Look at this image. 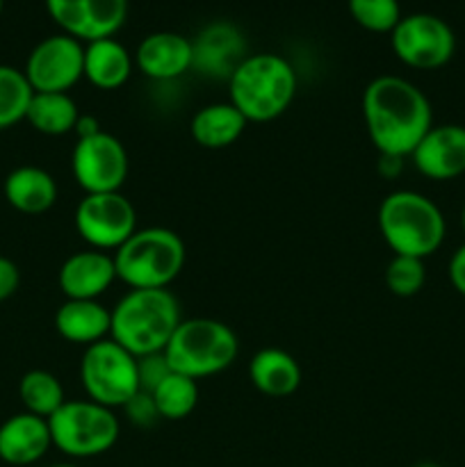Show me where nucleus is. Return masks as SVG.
I'll use <instances>...</instances> for the list:
<instances>
[{
	"label": "nucleus",
	"mask_w": 465,
	"mask_h": 467,
	"mask_svg": "<svg viewBox=\"0 0 465 467\" xmlns=\"http://www.w3.org/2000/svg\"><path fill=\"white\" fill-rule=\"evenodd\" d=\"M249 379L260 395L283 400L299 390L301 368L292 354L276 347H267L251 358Z\"/></svg>",
	"instance_id": "23"
},
{
	"label": "nucleus",
	"mask_w": 465,
	"mask_h": 467,
	"mask_svg": "<svg viewBox=\"0 0 465 467\" xmlns=\"http://www.w3.org/2000/svg\"><path fill=\"white\" fill-rule=\"evenodd\" d=\"M35 96L23 68L0 64V130L26 121L27 108Z\"/></svg>",
	"instance_id": "27"
},
{
	"label": "nucleus",
	"mask_w": 465,
	"mask_h": 467,
	"mask_svg": "<svg viewBox=\"0 0 465 467\" xmlns=\"http://www.w3.org/2000/svg\"><path fill=\"white\" fill-rule=\"evenodd\" d=\"M80 383L87 400L108 409H123L140 392L137 356L108 337L87 347L80 358Z\"/></svg>",
	"instance_id": "8"
},
{
	"label": "nucleus",
	"mask_w": 465,
	"mask_h": 467,
	"mask_svg": "<svg viewBox=\"0 0 465 467\" xmlns=\"http://www.w3.org/2000/svg\"><path fill=\"white\" fill-rule=\"evenodd\" d=\"M103 130V128H100V123H98V119L96 117H91V114H80V119H78V123H76V135H78V140H85V137H91V135H98V132Z\"/></svg>",
	"instance_id": "34"
},
{
	"label": "nucleus",
	"mask_w": 465,
	"mask_h": 467,
	"mask_svg": "<svg viewBox=\"0 0 465 467\" xmlns=\"http://www.w3.org/2000/svg\"><path fill=\"white\" fill-rule=\"evenodd\" d=\"M413 467H442V465L431 463V461H424V463H418V465H413Z\"/></svg>",
	"instance_id": "36"
},
{
	"label": "nucleus",
	"mask_w": 465,
	"mask_h": 467,
	"mask_svg": "<svg viewBox=\"0 0 465 467\" xmlns=\"http://www.w3.org/2000/svg\"><path fill=\"white\" fill-rule=\"evenodd\" d=\"M112 310L100 301L67 299L55 313V328L71 345L87 347L109 337Z\"/></svg>",
	"instance_id": "20"
},
{
	"label": "nucleus",
	"mask_w": 465,
	"mask_h": 467,
	"mask_svg": "<svg viewBox=\"0 0 465 467\" xmlns=\"http://www.w3.org/2000/svg\"><path fill=\"white\" fill-rule=\"evenodd\" d=\"M23 73L35 94H68L85 78V44L64 32L46 36L30 50Z\"/></svg>",
	"instance_id": "12"
},
{
	"label": "nucleus",
	"mask_w": 465,
	"mask_h": 467,
	"mask_svg": "<svg viewBox=\"0 0 465 467\" xmlns=\"http://www.w3.org/2000/svg\"><path fill=\"white\" fill-rule=\"evenodd\" d=\"M3 9H5V0H0V14H3Z\"/></svg>",
	"instance_id": "39"
},
{
	"label": "nucleus",
	"mask_w": 465,
	"mask_h": 467,
	"mask_svg": "<svg viewBox=\"0 0 465 467\" xmlns=\"http://www.w3.org/2000/svg\"><path fill=\"white\" fill-rule=\"evenodd\" d=\"M415 169L429 181H454L465 173V126L433 123L410 153Z\"/></svg>",
	"instance_id": "14"
},
{
	"label": "nucleus",
	"mask_w": 465,
	"mask_h": 467,
	"mask_svg": "<svg viewBox=\"0 0 465 467\" xmlns=\"http://www.w3.org/2000/svg\"><path fill=\"white\" fill-rule=\"evenodd\" d=\"M427 283V267L424 260L410 255H392L386 267V285L395 296L408 299L415 296Z\"/></svg>",
	"instance_id": "29"
},
{
	"label": "nucleus",
	"mask_w": 465,
	"mask_h": 467,
	"mask_svg": "<svg viewBox=\"0 0 465 467\" xmlns=\"http://www.w3.org/2000/svg\"><path fill=\"white\" fill-rule=\"evenodd\" d=\"M447 274H450L451 287L465 299V244H460L451 254L450 265H447Z\"/></svg>",
	"instance_id": "33"
},
{
	"label": "nucleus",
	"mask_w": 465,
	"mask_h": 467,
	"mask_svg": "<svg viewBox=\"0 0 465 467\" xmlns=\"http://www.w3.org/2000/svg\"><path fill=\"white\" fill-rule=\"evenodd\" d=\"M404 171V158H397V155H381V162H378V173L386 178H397Z\"/></svg>",
	"instance_id": "35"
},
{
	"label": "nucleus",
	"mask_w": 465,
	"mask_h": 467,
	"mask_svg": "<svg viewBox=\"0 0 465 467\" xmlns=\"http://www.w3.org/2000/svg\"><path fill=\"white\" fill-rule=\"evenodd\" d=\"M53 447L48 420L27 410L12 415L0 424V461L14 467L36 463Z\"/></svg>",
	"instance_id": "17"
},
{
	"label": "nucleus",
	"mask_w": 465,
	"mask_h": 467,
	"mask_svg": "<svg viewBox=\"0 0 465 467\" xmlns=\"http://www.w3.org/2000/svg\"><path fill=\"white\" fill-rule=\"evenodd\" d=\"M392 53L401 64L418 71H436L450 64L456 53V35L447 21L436 14L401 16L390 32Z\"/></svg>",
	"instance_id": "9"
},
{
	"label": "nucleus",
	"mask_w": 465,
	"mask_h": 467,
	"mask_svg": "<svg viewBox=\"0 0 465 467\" xmlns=\"http://www.w3.org/2000/svg\"><path fill=\"white\" fill-rule=\"evenodd\" d=\"M48 467H80V465H73V463H57V465H48Z\"/></svg>",
	"instance_id": "38"
},
{
	"label": "nucleus",
	"mask_w": 465,
	"mask_h": 467,
	"mask_svg": "<svg viewBox=\"0 0 465 467\" xmlns=\"http://www.w3.org/2000/svg\"><path fill=\"white\" fill-rule=\"evenodd\" d=\"M246 126H249V121L231 100L208 103L191 117L190 135L201 149L222 150L235 144L244 135Z\"/></svg>",
	"instance_id": "22"
},
{
	"label": "nucleus",
	"mask_w": 465,
	"mask_h": 467,
	"mask_svg": "<svg viewBox=\"0 0 465 467\" xmlns=\"http://www.w3.org/2000/svg\"><path fill=\"white\" fill-rule=\"evenodd\" d=\"M18 285H21V272H18L16 263L0 255V304L16 295Z\"/></svg>",
	"instance_id": "32"
},
{
	"label": "nucleus",
	"mask_w": 465,
	"mask_h": 467,
	"mask_svg": "<svg viewBox=\"0 0 465 467\" xmlns=\"http://www.w3.org/2000/svg\"><path fill=\"white\" fill-rule=\"evenodd\" d=\"M349 14L363 30L390 35L401 21L399 0H349Z\"/></svg>",
	"instance_id": "28"
},
{
	"label": "nucleus",
	"mask_w": 465,
	"mask_h": 467,
	"mask_svg": "<svg viewBox=\"0 0 465 467\" xmlns=\"http://www.w3.org/2000/svg\"><path fill=\"white\" fill-rule=\"evenodd\" d=\"M296 71L283 55H246L228 78V100L249 123H267L287 112L296 96Z\"/></svg>",
	"instance_id": "2"
},
{
	"label": "nucleus",
	"mask_w": 465,
	"mask_h": 467,
	"mask_svg": "<svg viewBox=\"0 0 465 467\" xmlns=\"http://www.w3.org/2000/svg\"><path fill=\"white\" fill-rule=\"evenodd\" d=\"M363 119L378 153L406 160L433 126V109L427 94L410 80L378 76L365 87Z\"/></svg>",
	"instance_id": "1"
},
{
	"label": "nucleus",
	"mask_w": 465,
	"mask_h": 467,
	"mask_svg": "<svg viewBox=\"0 0 465 467\" xmlns=\"http://www.w3.org/2000/svg\"><path fill=\"white\" fill-rule=\"evenodd\" d=\"M78 119H80V109L71 94H35L26 114V121L36 132L48 137H62L73 132Z\"/></svg>",
	"instance_id": "24"
},
{
	"label": "nucleus",
	"mask_w": 465,
	"mask_h": 467,
	"mask_svg": "<svg viewBox=\"0 0 465 467\" xmlns=\"http://www.w3.org/2000/svg\"><path fill=\"white\" fill-rule=\"evenodd\" d=\"M46 12L59 32L73 39H109L117 35L128 18V0H44Z\"/></svg>",
	"instance_id": "13"
},
{
	"label": "nucleus",
	"mask_w": 465,
	"mask_h": 467,
	"mask_svg": "<svg viewBox=\"0 0 465 467\" xmlns=\"http://www.w3.org/2000/svg\"><path fill=\"white\" fill-rule=\"evenodd\" d=\"M460 226H463V233H465V203H463V210H460Z\"/></svg>",
	"instance_id": "37"
},
{
	"label": "nucleus",
	"mask_w": 465,
	"mask_h": 467,
	"mask_svg": "<svg viewBox=\"0 0 465 467\" xmlns=\"http://www.w3.org/2000/svg\"><path fill=\"white\" fill-rule=\"evenodd\" d=\"M171 372L201 381L222 374L235 363L240 340L228 324L212 317H191L178 324L162 351Z\"/></svg>",
	"instance_id": "6"
},
{
	"label": "nucleus",
	"mask_w": 465,
	"mask_h": 467,
	"mask_svg": "<svg viewBox=\"0 0 465 467\" xmlns=\"http://www.w3.org/2000/svg\"><path fill=\"white\" fill-rule=\"evenodd\" d=\"M117 281L112 254L82 249L68 255L57 274V285L67 299L98 301Z\"/></svg>",
	"instance_id": "15"
},
{
	"label": "nucleus",
	"mask_w": 465,
	"mask_h": 467,
	"mask_svg": "<svg viewBox=\"0 0 465 467\" xmlns=\"http://www.w3.org/2000/svg\"><path fill=\"white\" fill-rule=\"evenodd\" d=\"M73 223L89 249L114 254L137 231V210L121 192L85 194L76 205Z\"/></svg>",
	"instance_id": "10"
},
{
	"label": "nucleus",
	"mask_w": 465,
	"mask_h": 467,
	"mask_svg": "<svg viewBox=\"0 0 465 467\" xmlns=\"http://www.w3.org/2000/svg\"><path fill=\"white\" fill-rule=\"evenodd\" d=\"M55 450L68 459H96L108 454L119 441L121 422L108 406L91 400H67L48 418Z\"/></svg>",
	"instance_id": "7"
},
{
	"label": "nucleus",
	"mask_w": 465,
	"mask_h": 467,
	"mask_svg": "<svg viewBox=\"0 0 465 467\" xmlns=\"http://www.w3.org/2000/svg\"><path fill=\"white\" fill-rule=\"evenodd\" d=\"M132 68L135 57L117 36L85 44V80L96 89H121L130 80Z\"/></svg>",
	"instance_id": "21"
},
{
	"label": "nucleus",
	"mask_w": 465,
	"mask_h": 467,
	"mask_svg": "<svg viewBox=\"0 0 465 467\" xmlns=\"http://www.w3.org/2000/svg\"><path fill=\"white\" fill-rule=\"evenodd\" d=\"M3 194L16 213L36 217V214L48 213L57 203L59 190L53 173L41 167L23 164L7 173L3 182Z\"/></svg>",
	"instance_id": "19"
},
{
	"label": "nucleus",
	"mask_w": 465,
	"mask_h": 467,
	"mask_svg": "<svg viewBox=\"0 0 465 467\" xmlns=\"http://www.w3.org/2000/svg\"><path fill=\"white\" fill-rule=\"evenodd\" d=\"M194 62L191 68L208 78H222L228 80L237 64L246 57L244 55V39L240 32L226 23H214L205 27L194 41Z\"/></svg>",
	"instance_id": "18"
},
{
	"label": "nucleus",
	"mask_w": 465,
	"mask_h": 467,
	"mask_svg": "<svg viewBox=\"0 0 465 467\" xmlns=\"http://www.w3.org/2000/svg\"><path fill=\"white\" fill-rule=\"evenodd\" d=\"M123 413H126V420L132 424V427L149 429L153 427L160 418L158 406H155V400L150 392L140 390L126 406H123Z\"/></svg>",
	"instance_id": "30"
},
{
	"label": "nucleus",
	"mask_w": 465,
	"mask_h": 467,
	"mask_svg": "<svg viewBox=\"0 0 465 467\" xmlns=\"http://www.w3.org/2000/svg\"><path fill=\"white\" fill-rule=\"evenodd\" d=\"M150 395L158 406L160 418L178 422L194 413L196 404H199V381L185 377V374L169 372Z\"/></svg>",
	"instance_id": "26"
},
{
	"label": "nucleus",
	"mask_w": 465,
	"mask_h": 467,
	"mask_svg": "<svg viewBox=\"0 0 465 467\" xmlns=\"http://www.w3.org/2000/svg\"><path fill=\"white\" fill-rule=\"evenodd\" d=\"M117 281L128 290H169L185 267V242L164 226L137 228L112 254Z\"/></svg>",
	"instance_id": "5"
},
{
	"label": "nucleus",
	"mask_w": 465,
	"mask_h": 467,
	"mask_svg": "<svg viewBox=\"0 0 465 467\" xmlns=\"http://www.w3.org/2000/svg\"><path fill=\"white\" fill-rule=\"evenodd\" d=\"M137 372H140V390L153 392L160 386V381H164L171 368H169L164 354H150L137 358Z\"/></svg>",
	"instance_id": "31"
},
{
	"label": "nucleus",
	"mask_w": 465,
	"mask_h": 467,
	"mask_svg": "<svg viewBox=\"0 0 465 467\" xmlns=\"http://www.w3.org/2000/svg\"><path fill=\"white\" fill-rule=\"evenodd\" d=\"M18 397L27 413L39 415L44 420L57 413L67 401L62 381L46 369H30L23 374L18 383Z\"/></svg>",
	"instance_id": "25"
},
{
	"label": "nucleus",
	"mask_w": 465,
	"mask_h": 467,
	"mask_svg": "<svg viewBox=\"0 0 465 467\" xmlns=\"http://www.w3.org/2000/svg\"><path fill=\"white\" fill-rule=\"evenodd\" d=\"M181 322L171 290H128L112 308L109 337L137 358L162 354Z\"/></svg>",
	"instance_id": "3"
},
{
	"label": "nucleus",
	"mask_w": 465,
	"mask_h": 467,
	"mask_svg": "<svg viewBox=\"0 0 465 467\" xmlns=\"http://www.w3.org/2000/svg\"><path fill=\"white\" fill-rule=\"evenodd\" d=\"M377 223L392 254L419 260L436 254L447 235L442 210L415 190L390 192L378 205Z\"/></svg>",
	"instance_id": "4"
},
{
	"label": "nucleus",
	"mask_w": 465,
	"mask_h": 467,
	"mask_svg": "<svg viewBox=\"0 0 465 467\" xmlns=\"http://www.w3.org/2000/svg\"><path fill=\"white\" fill-rule=\"evenodd\" d=\"M135 67L155 82H171L185 76L194 62L191 39L178 32H150L135 50Z\"/></svg>",
	"instance_id": "16"
},
{
	"label": "nucleus",
	"mask_w": 465,
	"mask_h": 467,
	"mask_svg": "<svg viewBox=\"0 0 465 467\" xmlns=\"http://www.w3.org/2000/svg\"><path fill=\"white\" fill-rule=\"evenodd\" d=\"M71 171L85 194L121 192L126 185L130 160L119 137L100 130L98 135L78 140L71 153Z\"/></svg>",
	"instance_id": "11"
}]
</instances>
